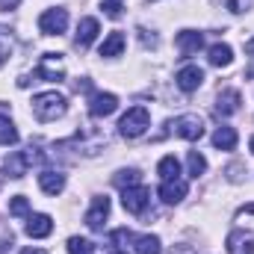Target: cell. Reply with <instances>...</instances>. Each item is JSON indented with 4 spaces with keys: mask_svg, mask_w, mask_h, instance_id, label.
Here are the masks:
<instances>
[{
    "mask_svg": "<svg viewBox=\"0 0 254 254\" xmlns=\"http://www.w3.org/2000/svg\"><path fill=\"white\" fill-rule=\"evenodd\" d=\"M33 113H36L39 122H57L68 113V98L57 89L54 92H39L33 98Z\"/></svg>",
    "mask_w": 254,
    "mask_h": 254,
    "instance_id": "obj_1",
    "label": "cell"
},
{
    "mask_svg": "<svg viewBox=\"0 0 254 254\" xmlns=\"http://www.w3.org/2000/svg\"><path fill=\"white\" fill-rule=\"evenodd\" d=\"M148 127H151V113L145 107H130L122 116V122H119V133L125 139H139Z\"/></svg>",
    "mask_w": 254,
    "mask_h": 254,
    "instance_id": "obj_2",
    "label": "cell"
},
{
    "mask_svg": "<svg viewBox=\"0 0 254 254\" xmlns=\"http://www.w3.org/2000/svg\"><path fill=\"white\" fill-rule=\"evenodd\" d=\"M65 27H68V9L63 6H54V9H45L39 15V30L45 36H63Z\"/></svg>",
    "mask_w": 254,
    "mask_h": 254,
    "instance_id": "obj_3",
    "label": "cell"
},
{
    "mask_svg": "<svg viewBox=\"0 0 254 254\" xmlns=\"http://www.w3.org/2000/svg\"><path fill=\"white\" fill-rule=\"evenodd\" d=\"M172 130H175L181 139L195 142V139H201V136H204V122H201V116L187 113V116H178V119L172 122Z\"/></svg>",
    "mask_w": 254,
    "mask_h": 254,
    "instance_id": "obj_4",
    "label": "cell"
},
{
    "mask_svg": "<svg viewBox=\"0 0 254 254\" xmlns=\"http://www.w3.org/2000/svg\"><path fill=\"white\" fill-rule=\"evenodd\" d=\"M148 201H151V192L145 190V187H139V184L122 190V204H125L127 213H133V216H142L148 210Z\"/></svg>",
    "mask_w": 254,
    "mask_h": 254,
    "instance_id": "obj_5",
    "label": "cell"
},
{
    "mask_svg": "<svg viewBox=\"0 0 254 254\" xmlns=\"http://www.w3.org/2000/svg\"><path fill=\"white\" fill-rule=\"evenodd\" d=\"M36 77L39 80H48V83H57L65 77V63H63V54H45L42 63L36 68Z\"/></svg>",
    "mask_w": 254,
    "mask_h": 254,
    "instance_id": "obj_6",
    "label": "cell"
},
{
    "mask_svg": "<svg viewBox=\"0 0 254 254\" xmlns=\"http://www.w3.org/2000/svg\"><path fill=\"white\" fill-rule=\"evenodd\" d=\"M119 110V98L113 95V92H95L92 98H89V113H92V119H107V116H113Z\"/></svg>",
    "mask_w": 254,
    "mask_h": 254,
    "instance_id": "obj_7",
    "label": "cell"
},
{
    "mask_svg": "<svg viewBox=\"0 0 254 254\" xmlns=\"http://www.w3.org/2000/svg\"><path fill=\"white\" fill-rule=\"evenodd\" d=\"M107 216H110V198H107V195L92 198V207H89V213H86V225H89L92 231H104Z\"/></svg>",
    "mask_w": 254,
    "mask_h": 254,
    "instance_id": "obj_8",
    "label": "cell"
},
{
    "mask_svg": "<svg viewBox=\"0 0 254 254\" xmlns=\"http://www.w3.org/2000/svg\"><path fill=\"white\" fill-rule=\"evenodd\" d=\"M187 192H190V184L184 178H175V181H163L160 184V198L166 204H181L187 198Z\"/></svg>",
    "mask_w": 254,
    "mask_h": 254,
    "instance_id": "obj_9",
    "label": "cell"
},
{
    "mask_svg": "<svg viewBox=\"0 0 254 254\" xmlns=\"http://www.w3.org/2000/svg\"><path fill=\"white\" fill-rule=\"evenodd\" d=\"M27 169H30V157H27V151H12V154L3 160V172H6L12 181H21V178L27 175Z\"/></svg>",
    "mask_w": 254,
    "mask_h": 254,
    "instance_id": "obj_10",
    "label": "cell"
},
{
    "mask_svg": "<svg viewBox=\"0 0 254 254\" xmlns=\"http://www.w3.org/2000/svg\"><path fill=\"white\" fill-rule=\"evenodd\" d=\"M240 104H243V95L237 89H222L219 98H216V113L225 119V116H234L240 113Z\"/></svg>",
    "mask_w": 254,
    "mask_h": 254,
    "instance_id": "obj_11",
    "label": "cell"
},
{
    "mask_svg": "<svg viewBox=\"0 0 254 254\" xmlns=\"http://www.w3.org/2000/svg\"><path fill=\"white\" fill-rule=\"evenodd\" d=\"M175 80H178V89H181V92H195V89L204 83V71H201L198 65H184Z\"/></svg>",
    "mask_w": 254,
    "mask_h": 254,
    "instance_id": "obj_12",
    "label": "cell"
},
{
    "mask_svg": "<svg viewBox=\"0 0 254 254\" xmlns=\"http://www.w3.org/2000/svg\"><path fill=\"white\" fill-rule=\"evenodd\" d=\"M228 254H254L252 231H231L228 234Z\"/></svg>",
    "mask_w": 254,
    "mask_h": 254,
    "instance_id": "obj_13",
    "label": "cell"
},
{
    "mask_svg": "<svg viewBox=\"0 0 254 254\" xmlns=\"http://www.w3.org/2000/svg\"><path fill=\"white\" fill-rule=\"evenodd\" d=\"M51 231H54V219L48 213H36V216L27 219V237L45 240V237H51Z\"/></svg>",
    "mask_w": 254,
    "mask_h": 254,
    "instance_id": "obj_14",
    "label": "cell"
},
{
    "mask_svg": "<svg viewBox=\"0 0 254 254\" xmlns=\"http://www.w3.org/2000/svg\"><path fill=\"white\" fill-rule=\"evenodd\" d=\"M175 45H178V51H181V54L192 57V54H198V51L204 48V36H201L198 30H181V33H178V39H175Z\"/></svg>",
    "mask_w": 254,
    "mask_h": 254,
    "instance_id": "obj_15",
    "label": "cell"
},
{
    "mask_svg": "<svg viewBox=\"0 0 254 254\" xmlns=\"http://www.w3.org/2000/svg\"><path fill=\"white\" fill-rule=\"evenodd\" d=\"M98 33H101V24H98V18H83V21L77 24V36H74L77 48H89V45L98 39Z\"/></svg>",
    "mask_w": 254,
    "mask_h": 254,
    "instance_id": "obj_16",
    "label": "cell"
},
{
    "mask_svg": "<svg viewBox=\"0 0 254 254\" xmlns=\"http://www.w3.org/2000/svg\"><path fill=\"white\" fill-rule=\"evenodd\" d=\"M39 187H42L45 195H60L65 190V175L54 172V169H42L39 172Z\"/></svg>",
    "mask_w": 254,
    "mask_h": 254,
    "instance_id": "obj_17",
    "label": "cell"
},
{
    "mask_svg": "<svg viewBox=\"0 0 254 254\" xmlns=\"http://www.w3.org/2000/svg\"><path fill=\"white\" fill-rule=\"evenodd\" d=\"M127 39L125 33H119V30H113L107 39H104V45H101V57H107V60H113V57H122V51H125Z\"/></svg>",
    "mask_w": 254,
    "mask_h": 254,
    "instance_id": "obj_18",
    "label": "cell"
},
{
    "mask_svg": "<svg viewBox=\"0 0 254 254\" xmlns=\"http://www.w3.org/2000/svg\"><path fill=\"white\" fill-rule=\"evenodd\" d=\"M237 142H240V136H237L234 127H219V130L213 133V145H216L219 151H234Z\"/></svg>",
    "mask_w": 254,
    "mask_h": 254,
    "instance_id": "obj_19",
    "label": "cell"
},
{
    "mask_svg": "<svg viewBox=\"0 0 254 254\" xmlns=\"http://www.w3.org/2000/svg\"><path fill=\"white\" fill-rule=\"evenodd\" d=\"M231 63H234V51H231V45L216 42V45L210 48V65H216V68H228Z\"/></svg>",
    "mask_w": 254,
    "mask_h": 254,
    "instance_id": "obj_20",
    "label": "cell"
},
{
    "mask_svg": "<svg viewBox=\"0 0 254 254\" xmlns=\"http://www.w3.org/2000/svg\"><path fill=\"white\" fill-rule=\"evenodd\" d=\"M157 175L163 178V181H175V178H181V163H178V157H163L160 163H157Z\"/></svg>",
    "mask_w": 254,
    "mask_h": 254,
    "instance_id": "obj_21",
    "label": "cell"
},
{
    "mask_svg": "<svg viewBox=\"0 0 254 254\" xmlns=\"http://www.w3.org/2000/svg\"><path fill=\"white\" fill-rule=\"evenodd\" d=\"M133 249H136V254H160V237H154V234L133 237Z\"/></svg>",
    "mask_w": 254,
    "mask_h": 254,
    "instance_id": "obj_22",
    "label": "cell"
},
{
    "mask_svg": "<svg viewBox=\"0 0 254 254\" xmlns=\"http://www.w3.org/2000/svg\"><path fill=\"white\" fill-rule=\"evenodd\" d=\"M18 139H21V136H18L15 122L0 113V145H18Z\"/></svg>",
    "mask_w": 254,
    "mask_h": 254,
    "instance_id": "obj_23",
    "label": "cell"
},
{
    "mask_svg": "<svg viewBox=\"0 0 254 254\" xmlns=\"http://www.w3.org/2000/svg\"><path fill=\"white\" fill-rule=\"evenodd\" d=\"M139 181H142V175H139L136 169H122V172H119V175L113 178V184H116L119 190H127V187H136Z\"/></svg>",
    "mask_w": 254,
    "mask_h": 254,
    "instance_id": "obj_24",
    "label": "cell"
},
{
    "mask_svg": "<svg viewBox=\"0 0 254 254\" xmlns=\"http://www.w3.org/2000/svg\"><path fill=\"white\" fill-rule=\"evenodd\" d=\"M95 243L92 240H83V237H71L68 240V254H95Z\"/></svg>",
    "mask_w": 254,
    "mask_h": 254,
    "instance_id": "obj_25",
    "label": "cell"
},
{
    "mask_svg": "<svg viewBox=\"0 0 254 254\" xmlns=\"http://www.w3.org/2000/svg\"><path fill=\"white\" fill-rule=\"evenodd\" d=\"M187 166H190V175H192V178H201V175L207 172V160H204L198 151H190V157H187Z\"/></svg>",
    "mask_w": 254,
    "mask_h": 254,
    "instance_id": "obj_26",
    "label": "cell"
},
{
    "mask_svg": "<svg viewBox=\"0 0 254 254\" xmlns=\"http://www.w3.org/2000/svg\"><path fill=\"white\" fill-rule=\"evenodd\" d=\"M213 3L225 6V9H228V12H234V15H243V12H249V9H252L254 0H213Z\"/></svg>",
    "mask_w": 254,
    "mask_h": 254,
    "instance_id": "obj_27",
    "label": "cell"
},
{
    "mask_svg": "<svg viewBox=\"0 0 254 254\" xmlns=\"http://www.w3.org/2000/svg\"><path fill=\"white\" fill-rule=\"evenodd\" d=\"M9 213H12V216H27V213H30V201H27L24 195H15V198L9 201Z\"/></svg>",
    "mask_w": 254,
    "mask_h": 254,
    "instance_id": "obj_28",
    "label": "cell"
},
{
    "mask_svg": "<svg viewBox=\"0 0 254 254\" xmlns=\"http://www.w3.org/2000/svg\"><path fill=\"white\" fill-rule=\"evenodd\" d=\"M101 9H104V15H110V18H119L122 9H125V0H101Z\"/></svg>",
    "mask_w": 254,
    "mask_h": 254,
    "instance_id": "obj_29",
    "label": "cell"
},
{
    "mask_svg": "<svg viewBox=\"0 0 254 254\" xmlns=\"http://www.w3.org/2000/svg\"><path fill=\"white\" fill-rule=\"evenodd\" d=\"M9 54H12V39H9V33L0 30V65L9 63Z\"/></svg>",
    "mask_w": 254,
    "mask_h": 254,
    "instance_id": "obj_30",
    "label": "cell"
},
{
    "mask_svg": "<svg viewBox=\"0 0 254 254\" xmlns=\"http://www.w3.org/2000/svg\"><path fill=\"white\" fill-rule=\"evenodd\" d=\"M110 243H113V246H122V243H133V234H130L127 228H119V231H113V234H110Z\"/></svg>",
    "mask_w": 254,
    "mask_h": 254,
    "instance_id": "obj_31",
    "label": "cell"
},
{
    "mask_svg": "<svg viewBox=\"0 0 254 254\" xmlns=\"http://www.w3.org/2000/svg\"><path fill=\"white\" fill-rule=\"evenodd\" d=\"M18 3H21V0H0V9H3V12H12V9H18Z\"/></svg>",
    "mask_w": 254,
    "mask_h": 254,
    "instance_id": "obj_32",
    "label": "cell"
},
{
    "mask_svg": "<svg viewBox=\"0 0 254 254\" xmlns=\"http://www.w3.org/2000/svg\"><path fill=\"white\" fill-rule=\"evenodd\" d=\"M246 54H249V57H254V39H249V42H246Z\"/></svg>",
    "mask_w": 254,
    "mask_h": 254,
    "instance_id": "obj_33",
    "label": "cell"
},
{
    "mask_svg": "<svg viewBox=\"0 0 254 254\" xmlns=\"http://www.w3.org/2000/svg\"><path fill=\"white\" fill-rule=\"evenodd\" d=\"M21 254H48V252H45V249H24Z\"/></svg>",
    "mask_w": 254,
    "mask_h": 254,
    "instance_id": "obj_34",
    "label": "cell"
},
{
    "mask_svg": "<svg viewBox=\"0 0 254 254\" xmlns=\"http://www.w3.org/2000/svg\"><path fill=\"white\" fill-rule=\"evenodd\" d=\"M172 254H192V252H190V249H175Z\"/></svg>",
    "mask_w": 254,
    "mask_h": 254,
    "instance_id": "obj_35",
    "label": "cell"
},
{
    "mask_svg": "<svg viewBox=\"0 0 254 254\" xmlns=\"http://www.w3.org/2000/svg\"><path fill=\"white\" fill-rule=\"evenodd\" d=\"M249 148H252V154H254V136H252V142H249Z\"/></svg>",
    "mask_w": 254,
    "mask_h": 254,
    "instance_id": "obj_36",
    "label": "cell"
},
{
    "mask_svg": "<svg viewBox=\"0 0 254 254\" xmlns=\"http://www.w3.org/2000/svg\"><path fill=\"white\" fill-rule=\"evenodd\" d=\"M113 254H127V252H113Z\"/></svg>",
    "mask_w": 254,
    "mask_h": 254,
    "instance_id": "obj_37",
    "label": "cell"
},
{
    "mask_svg": "<svg viewBox=\"0 0 254 254\" xmlns=\"http://www.w3.org/2000/svg\"><path fill=\"white\" fill-rule=\"evenodd\" d=\"M0 184H3V181H0Z\"/></svg>",
    "mask_w": 254,
    "mask_h": 254,
    "instance_id": "obj_38",
    "label": "cell"
}]
</instances>
